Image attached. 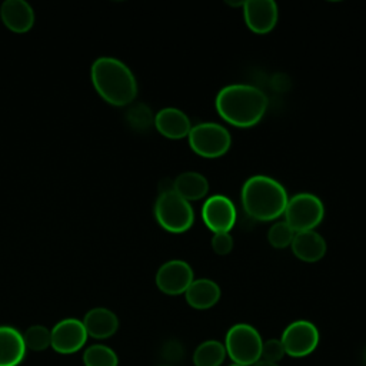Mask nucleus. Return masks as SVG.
Listing matches in <instances>:
<instances>
[{
	"label": "nucleus",
	"mask_w": 366,
	"mask_h": 366,
	"mask_svg": "<svg viewBox=\"0 0 366 366\" xmlns=\"http://www.w3.org/2000/svg\"><path fill=\"white\" fill-rule=\"evenodd\" d=\"M267 109L266 94L250 84H229L216 96V110L220 117L236 127L257 124Z\"/></svg>",
	"instance_id": "f03ea898"
},
{
	"label": "nucleus",
	"mask_w": 366,
	"mask_h": 366,
	"mask_svg": "<svg viewBox=\"0 0 366 366\" xmlns=\"http://www.w3.org/2000/svg\"><path fill=\"white\" fill-rule=\"evenodd\" d=\"M285 222L295 233L315 230L325 216L322 200L312 193H297L287 200Z\"/></svg>",
	"instance_id": "423d86ee"
},
{
	"label": "nucleus",
	"mask_w": 366,
	"mask_h": 366,
	"mask_svg": "<svg viewBox=\"0 0 366 366\" xmlns=\"http://www.w3.org/2000/svg\"><path fill=\"white\" fill-rule=\"evenodd\" d=\"M81 322L84 325L87 336L97 340H104L112 337L119 329L117 315L107 307L90 309L84 315Z\"/></svg>",
	"instance_id": "2eb2a0df"
},
{
	"label": "nucleus",
	"mask_w": 366,
	"mask_h": 366,
	"mask_svg": "<svg viewBox=\"0 0 366 366\" xmlns=\"http://www.w3.org/2000/svg\"><path fill=\"white\" fill-rule=\"evenodd\" d=\"M242 7L246 26L256 34L272 31L277 23L279 10L273 0H247Z\"/></svg>",
	"instance_id": "f8f14e48"
},
{
	"label": "nucleus",
	"mask_w": 366,
	"mask_h": 366,
	"mask_svg": "<svg viewBox=\"0 0 366 366\" xmlns=\"http://www.w3.org/2000/svg\"><path fill=\"white\" fill-rule=\"evenodd\" d=\"M84 366H117L116 352L106 345H92L83 353Z\"/></svg>",
	"instance_id": "412c9836"
},
{
	"label": "nucleus",
	"mask_w": 366,
	"mask_h": 366,
	"mask_svg": "<svg viewBox=\"0 0 366 366\" xmlns=\"http://www.w3.org/2000/svg\"><path fill=\"white\" fill-rule=\"evenodd\" d=\"M363 362L366 363V349H365V352H363Z\"/></svg>",
	"instance_id": "bb28decb"
},
{
	"label": "nucleus",
	"mask_w": 366,
	"mask_h": 366,
	"mask_svg": "<svg viewBox=\"0 0 366 366\" xmlns=\"http://www.w3.org/2000/svg\"><path fill=\"white\" fill-rule=\"evenodd\" d=\"M319 330L309 320H295L286 326L280 342L287 356L305 357L315 352L319 345Z\"/></svg>",
	"instance_id": "6e6552de"
},
{
	"label": "nucleus",
	"mask_w": 366,
	"mask_h": 366,
	"mask_svg": "<svg viewBox=\"0 0 366 366\" xmlns=\"http://www.w3.org/2000/svg\"><path fill=\"white\" fill-rule=\"evenodd\" d=\"M293 254L307 263H315L326 254V240L315 230L295 233L292 240Z\"/></svg>",
	"instance_id": "f3484780"
},
{
	"label": "nucleus",
	"mask_w": 366,
	"mask_h": 366,
	"mask_svg": "<svg viewBox=\"0 0 366 366\" xmlns=\"http://www.w3.org/2000/svg\"><path fill=\"white\" fill-rule=\"evenodd\" d=\"M240 197L247 216L260 222L280 217L289 200L283 184L263 174L249 177L242 187Z\"/></svg>",
	"instance_id": "7ed1b4c3"
},
{
	"label": "nucleus",
	"mask_w": 366,
	"mask_h": 366,
	"mask_svg": "<svg viewBox=\"0 0 366 366\" xmlns=\"http://www.w3.org/2000/svg\"><path fill=\"white\" fill-rule=\"evenodd\" d=\"M230 366H243V365H237V363H232Z\"/></svg>",
	"instance_id": "cd10ccee"
},
{
	"label": "nucleus",
	"mask_w": 366,
	"mask_h": 366,
	"mask_svg": "<svg viewBox=\"0 0 366 366\" xmlns=\"http://www.w3.org/2000/svg\"><path fill=\"white\" fill-rule=\"evenodd\" d=\"M236 216L233 202L223 194L210 196L202 207L203 222L213 233H230L234 227Z\"/></svg>",
	"instance_id": "9b49d317"
},
{
	"label": "nucleus",
	"mask_w": 366,
	"mask_h": 366,
	"mask_svg": "<svg viewBox=\"0 0 366 366\" xmlns=\"http://www.w3.org/2000/svg\"><path fill=\"white\" fill-rule=\"evenodd\" d=\"M154 280L159 290L166 295H170V296L184 295L187 287L194 280L193 269L184 260H179V259L169 260L159 267Z\"/></svg>",
	"instance_id": "1a4fd4ad"
},
{
	"label": "nucleus",
	"mask_w": 366,
	"mask_h": 366,
	"mask_svg": "<svg viewBox=\"0 0 366 366\" xmlns=\"http://www.w3.org/2000/svg\"><path fill=\"white\" fill-rule=\"evenodd\" d=\"M187 139L192 150L206 159L223 156L232 144L229 130L222 124L210 122L193 126Z\"/></svg>",
	"instance_id": "0eeeda50"
},
{
	"label": "nucleus",
	"mask_w": 366,
	"mask_h": 366,
	"mask_svg": "<svg viewBox=\"0 0 366 366\" xmlns=\"http://www.w3.org/2000/svg\"><path fill=\"white\" fill-rule=\"evenodd\" d=\"M226 347L220 340L202 342L193 352L194 366H220L226 359Z\"/></svg>",
	"instance_id": "aec40b11"
},
{
	"label": "nucleus",
	"mask_w": 366,
	"mask_h": 366,
	"mask_svg": "<svg viewBox=\"0 0 366 366\" xmlns=\"http://www.w3.org/2000/svg\"><path fill=\"white\" fill-rule=\"evenodd\" d=\"M154 217L166 232L183 233L192 227L194 212L187 200L172 190L159 193L154 202Z\"/></svg>",
	"instance_id": "20e7f679"
},
{
	"label": "nucleus",
	"mask_w": 366,
	"mask_h": 366,
	"mask_svg": "<svg viewBox=\"0 0 366 366\" xmlns=\"http://www.w3.org/2000/svg\"><path fill=\"white\" fill-rule=\"evenodd\" d=\"M154 127L162 136L172 140H179L187 137L193 126L187 114L180 109L164 107L156 113Z\"/></svg>",
	"instance_id": "4468645a"
},
{
	"label": "nucleus",
	"mask_w": 366,
	"mask_h": 366,
	"mask_svg": "<svg viewBox=\"0 0 366 366\" xmlns=\"http://www.w3.org/2000/svg\"><path fill=\"white\" fill-rule=\"evenodd\" d=\"M26 345L23 333L16 327L0 326V366H17L26 356Z\"/></svg>",
	"instance_id": "dca6fc26"
},
{
	"label": "nucleus",
	"mask_w": 366,
	"mask_h": 366,
	"mask_svg": "<svg viewBox=\"0 0 366 366\" xmlns=\"http://www.w3.org/2000/svg\"><path fill=\"white\" fill-rule=\"evenodd\" d=\"M252 366H279V363H273V362H266V360H257L254 365Z\"/></svg>",
	"instance_id": "a878e982"
},
{
	"label": "nucleus",
	"mask_w": 366,
	"mask_h": 366,
	"mask_svg": "<svg viewBox=\"0 0 366 366\" xmlns=\"http://www.w3.org/2000/svg\"><path fill=\"white\" fill-rule=\"evenodd\" d=\"M184 299L193 309L206 310L219 302L220 287L210 279H196L184 292Z\"/></svg>",
	"instance_id": "a211bd4d"
},
{
	"label": "nucleus",
	"mask_w": 366,
	"mask_h": 366,
	"mask_svg": "<svg viewBox=\"0 0 366 366\" xmlns=\"http://www.w3.org/2000/svg\"><path fill=\"white\" fill-rule=\"evenodd\" d=\"M173 190L187 200H200L209 192L207 179L197 172H183L173 180Z\"/></svg>",
	"instance_id": "6ab92c4d"
},
{
	"label": "nucleus",
	"mask_w": 366,
	"mask_h": 366,
	"mask_svg": "<svg viewBox=\"0 0 366 366\" xmlns=\"http://www.w3.org/2000/svg\"><path fill=\"white\" fill-rule=\"evenodd\" d=\"M293 237H295V232L290 229V226L286 222L274 223L267 232V240L276 249L287 247L289 244H292Z\"/></svg>",
	"instance_id": "5701e85b"
},
{
	"label": "nucleus",
	"mask_w": 366,
	"mask_h": 366,
	"mask_svg": "<svg viewBox=\"0 0 366 366\" xmlns=\"http://www.w3.org/2000/svg\"><path fill=\"white\" fill-rule=\"evenodd\" d=\"M285 355H286V352H285V347H283L280 339H269V340L263 342L262 352H260V360L279 363L285 357Z\"/></svg>",
	"instance_id": "b1692460"
},
{
	"label": "nucleus",
	"mask_w": 366,
	"mask_h": 366,
	"mask_svg": "<svg viewBox=\"0 0 366 366\" xmlns=\"http://www.w3.org/2000/svg\"><path fill=\"white\" fill-rule=\"evenodd\" d=\"M160 366H169V365H160Z\"/></svg>",
	"instance_id": "c85d7f7f"
},
{
	"label": "nucleus",
	"mask_w": 366,
	"mask_h": 366,
	"mask_svg": "<svg viewBox=\"0 0 366 366\" xmlns=\"http://www.w3.org/2000/svg\"><path fill=\"white\" fill-rule=\"evenodd\" d=\"M51 332V349L61 355H71L79 352L86 340L87 332L80 319L66 317L57 322Z\"/></svg>",
	"instance_id": "9d476101"
},
{
	"label": "nucleus",
	"mask_w": 366,
	"mask_h": 366,
	"mask_svg": "<svg viewBox=\"0 0 366 366\" xmlns=\"http://www.w3.org/2000/svg\"><path fill=\"white\" fill-rule=\"evenodd\" d=\"M0 19L13 33H27L34 26L36 14L26 0H4L0 6Z\"/></svg>",
	"instance_id": "ddd939ff"
},
{
	"label": "nucleus",
	"mask_w": 366,
	"mask_h": 366,
	"mask_svg": "<svg viewBox=\"0 0 366 366\" xmlns=\"http://www.w3.org/2000/svg\"><path fill=\"white\" fill-rule=\"evenodd\" d=\"M226 355L233 360V363L252 366L260 360L262 352V336L252 325L236 323L233 325L224 337Z\"/></svg>",
	"instance_id": "39448f33"
},
{
	"label": "nucleus",
	"mask_w": 366,
	"mask_h": 366,
	"mask_svg": "<svg viewBox=\"0 0 366 366\" xmlns=\"http://www.w3.org/2000/svg\"><path fill=\"white\" fill-rule=\"evenodd\" d=\"M233 237L230 233H214L212 237V249L216 254H229L233 249Z\"/></svg>",
	"instance_id": "393cba45"
},
{
	"label": "nucleus",
	"mask_w": 366,
	"mask_h": 366,
	"mask_svg": "<svg viewBox=\"0 0 366 366\" xmlns=\"http://www.w3.org/2000/svg\"><path fill=\"white\" fill-rule=\"evenodd\" d=\"M23 340L27 350L43 352L51 347V332L43 325H33L24 330Z\"/></svg>",
	"instance_id": "4be33fe9"
},
{
	"label": "nucleus",
	"mask_w": 366,
	"mask_h": 366,
	"mask_svg": "<svg viewBox=\"0 0 366 366\" xmlns=\"http://www.w3.org/2000/svg\"><path fill=\"white\" fill-rule=\"evenodd\" d=\"M90 80L97 94L112 106H129L137 96L133 71L117 57H97L90 66Z\"/></svg>",
	"instance_id": "f257e3e1"
}]
</instances>
